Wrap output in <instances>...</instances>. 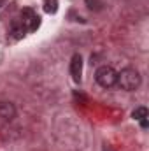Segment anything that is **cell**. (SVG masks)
Returning <instances> with one entry per match:
<instances>
[{
    "mask_svg": "<svg viewBox=\"0 0 149 151\" xmlns=\"http://www.w3.org/2000/svg\"><path fill=\"white\" fill-rule=\"evenodd\" d=\"M44 11L47 14H54L58 11V0H44Z\"/></svg>",
    "mask_w": 149,
    "mask_h": 151,
    "instance_id": "obj_7",
    "label": "cell"
},
{
    "mask_svg": "<svg viewBox=\"0 0 149 151\" xmlns=\"http://www.w3.org/2000/svg\"><path fill=\"white\" fill-rule=\"evenodd\" d=\"M140 81H142L140 74L135 69H125V70H121L117 74V83L116 84H119L126 91H133V90H137L140 86Z\"/></svg>",
    "mask_w": 149,
    "mask_h": 151,
    "instance_id": "obj_1",
    "label": "cell"
},
{
    "mask_svg": "<svg viewBox=\"0 0 149 151\" xmlns=\"http://www.w3.org/2000/svg\"><path fill=\"white\" fill-rule=\"evenodd\" d=\"M86 4H88L91 9H93V7H97V5H95V4H97V0H86Z\"/></svg>",
    "mask_w": 149,
    "mask_h": 151,
    "instance_id": "obj_9",
    "label": "cell"
},
{
    "mask_svg": "<svg viewBox=\"0 0 149 151\" xmlns=\"http://www.w3.org/2000/svg\"><path fill=\"white\" fill-rule=\"evenodd\" d=\"M95 79L102 88H111L117 83V72L109 65H102V67H98V70L95 74Z\"/></svg>",
    "mask_w": 149,
    "mask_h": 151,
    "instance_id": "obj_2",
    "label": "cell"
},
{
    "mask_svg": "<svg viewBox=\"0 0 149 151\" xmlns=\"http://www.w3.org/2000/svg\"><path fill=\"white\" fill-rule=\"evenodd\" d=\"M132 116H133L135 119H144V118H148V109H146V107H137V109L132 113Z\"/></svg>",
    "mask_w": 149,
    "mask_h": 151,
    "instance_id": "obj_8",
    "label": "cell"
},
{
    "mask_svg": "<svg viewBox=\"0 0 149 151\" xmlns=\"http://www.w3.org/2000/svg\"><path fill=\"white\" fill-rule=\"evenodd\" d=\"M25 32H27V28L21 25V21H14L12 23V27H11V34H12V37L14 39H21L25 35Z\"/></svg>",
    "mask_w": 149,
    "mask_h": 151,
    "instance_id": "obj_6",
    "label": "cell"
},
{
    "mask_svg": "<svg viewBox=\"0 0 149 151\" xmlns=\"http://www.w3.org/2000/svg\"><path fill=\"white\" fill-rule=\"evenodd\" d=\"M16 116V107L11 102H0V119L2 121H11Z\"/></svg>",
    "mask_w": 149,
    "mask_h": 151,
    "instance_id": "obj_5",
    "label": "cell"
},
{
    "mask_svg": "<svg viewBox=\"0 0 149 151\" xmlns=\"http://www.w3.org/2000/svg\"><path fill=\"white\" fill-rule=\"evenodd\" d=\"M5 2H7V0H0V7H2V5H4Z\"/></svg>",
    "mask_w": 149,
    "mask_h": 151,
    "instance_id": "obj_10",
    "label": "cell"
},
{
    "mask_svg": "<svg viewBox=\"0 0 149 151\" xmlns=\"http://www.w3.org/2000/svg\"><path fill=\"white\" fill-rule=\"evenodd\" d=\"M21 25H23L28 32H35L39 28V25H40V18H39L32 9L27 7V9H23V12H21Z\"/></svg>",
    "mask_w": 149,
    "mask_h": 151,
    "instance_id": "obj_3",
    "label": "cell"
},
{
    "mask_svg": "<svg viewBox=\"0 0 149 151\" xmlns=\"http://www.w3.org/2000/svg\"><path fill=\"white\" fill-rule=\"evenodd\" d=\"M81 74H82V58H81V55H74L70 60V76L75 83H79Z\"/></svg>",
    "mask_w": 149,
    "mask_h": 151,
    "instance_id": "obj_4",
    "label": "cell"
}]
</instances>
